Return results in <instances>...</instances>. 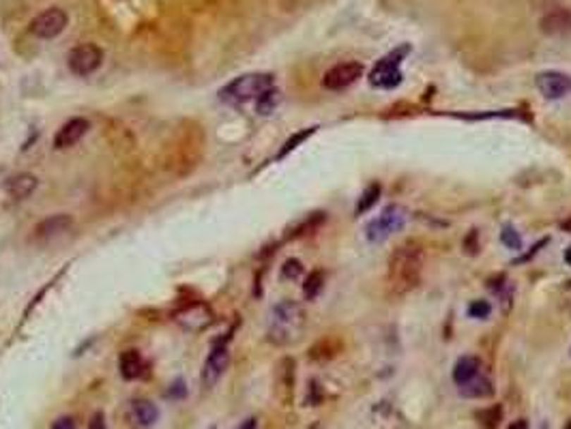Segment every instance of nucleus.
Returning <instances> with one entry per match:
<instances>
[{"label": "nucleus", "instance_id": "nucleus-33", "mask_svg": "<svg viewBox=\"0 0 571 429\" xmlns=\"http://www.w3.org/2000/svg\"><path fill=\"white\" fill-rule=\"evenodd\" d=\"M565 262H567V264L571 266V245H569V247L565 249Z\"/></svg>", "mask_w": 571, "mask_h": 429}, {"label": "nucleus", "instance_id": "nucleus-1", "mask_svg": "<svg viewBox=\"0 0 571 429\" xmlns=\"http://www.w3.org/2000/svg\"><path fill=\"white\" fill-rule=\"evenodd\" d=\"M423 266V251L417 243H406L391 254L389 285L395 294H406L419 283Z\"/></svg>", "mask_w": 571, "mask_h": 429}, {"label": "nucleus", "instance_id": "nucleus-5", "mask_svg": "<svg viewBox=\"0 0 571 429\" xmlns=\"http://www.w3.org/2000/svg\"><path fill=\"white\" fill-rule=\"evenodd\" d=\"M408 52H410V45H402V47H395L385 58H380L369 73V84L376 88H395L402 82L400 65Z\"/></svg>", "mask_w": 571, "mask_h": 429}, {"label": "nucleus", "instance_id": "nucleus-30", "mask_svg": "<svg viewBox=\"0 0 571 429\" xmlns=\"http://www.w3.org/2000/svg\"><path fill=\"white\" fill-rule=\"evenodd\" d=\"M507 429H529V423L524 418H520V421H513Z\"/></svg>", "mask_w": 571, "mask_h": 429}, {"label": "nucleus", "instance_id": "nucleus-27", "mask_svg": "<svg viewBox=\"0 0 571 429\" xmlns=\"http://www.w3.org/2000/svg\"><path fill=\"white\" fill-rule=\"evenodd\" d=\"M185 393H187L185 385L180 383V380H176V383L168 389L166 397H170V399H180V397H185Z\"/></svg>", "mask_w": 571, "mask_h": 429}, {"label": "nucleus", "instance_id": "nucleus-28", "mask_svg": "<svg viewBox=\"0 0 571 429\" xmlns=\"http://www.w3.org/2000/svg\"><path fill=\"white\" fill-rule=\"evenodd\" d=\"M88 429H106V418L102 412H94L90 423H88Z\"/></svg>", "mask_w": 571, "mask_h": 429}, {"label": "nucleus", "instance_id": "nucleus-4", "mask_svg": "<svg viewBox=\"0 0 571 429\" xmlns=\"http://www.w3.org/2000/svg\"><path fill=\"white\" fill-rule=\"evenodd\" d=\"M406 221H408L406 211L402 206H398V204H389L376 219H372L367 223V228H365L367 241L369 243H385L389 236L404 230Z\"/></svg>", "mask_w": 571, "mask_h": 429}, {"label": "nucleus", "instance_id": "nucleus-3", "mask_svg": "<svg viewBox=\"0 0 571 429\" xmlns=\"http://www.w3.org/2000/svg\"><path fill=\"white\" fill-rule=\"evenodd\" d=\"M275 86V77L271 73H245L234 77L219 90V99L228 106H243L256 101L260 94Z\"/></svg>", "mask_w": 571, "mask_h": 429}, {"label": "nucleus", "instance_id": "nucleus-20", "mask_svg": "<svg viewBox=\"0 0 571 429\" xmlns=\"http://www.w3.org/2000/svg\"><path fill=\"white\" fill-rule=\"evenodd\" d=\"M380 194H383V189H380V185L378 182H374V185H369L365 192L361 194V198H359V204H357V215H363V213H367L376 202H378V198H380Z\"/></svg>", "mask_w": 571, "mask_h": 429}, {"label": "nucleus", "instance_id": "nucleus-35", "mask_svg": "<svg viewBox=\"0 0 571 429\" xmlns=\"http://www.w3.org/2000/svg\"><path fill=\"white\" fill-rule=\"evenodd\" d=\"M569 288H571V281H569Z\"/></svg>", "mask_w": 571, "mask_h": 429}, {"label": "nucleus", "instance_id": "nucleus-8", "mask_svg": "<svg viewBox=\"0 0 571 429\" xmlns=\"http://www.w3.org/2000/svg\"><path fill=\"white\" fill-rule=\"evenodd\" d=\"M363 65L361 63H342L331 67L324 77H322V86L329 90H344L348 86H352L357 80L363 77Z\"/></svg>", "mask_w": 571, "mask_h": 429}, {"label": "nucleus", "instance_id": "nucleus-14", "mask_svg": "<svg viewBox=\"0 0 571 429\" xmlns=\"http://www.w3.org/2000/svg\"><path fill=\"white\" fill-rule=\"evenodd\" d=\"M539 28H541V32L548 35V37H558V35L571 32V11H567V9L550 11L548 15L541 18Z\"/></svg>", "mask_w": 571, "mask_h": 429}, {"label": "nucleus", "instance_id": "nucleus-25", "mask_svg": "<svg viewBox=\"0 0 571 429\" xmlns=\"http://www.w3.org/2000/svg\"><path fill=\"white\" fill-rule=\"evenodd\" d=\"M301 275H303V264H301L297 258H290V260H286V262H283V266H281V277H283V279L295 281V279H299Z\"/></svg>", "mask_w": 571, "mask_h": 429}, {"label": "nucleus", "instance_id": "nucleus-26", "mask_svg": "<svg viewBox=\"0 0 571 429\" xmlns=\"http://www.w3.org/2000/svg\"><path fill=\"white\" fill-rule=\"evenodd\" d=\"M492 313V305L488 301H472L468 305V316L470 318H477V320H484Z\"/></svg>", "mask_w": 571, "mask_h": 429}, {"label": "nucleus", "instance_id": "nucleus-10", "mask_svg": "<svg viewBox=\"0 0 571 429\" xmlns=\"http://www.w3.org/2000/svg\"><path fill=\"white\" fill-rule=\"evenodd\" d=\"M535 84L546 99H563L571 92V77L563 71H541L535 77Z\"/></svg>", "mask_w": 571, "mask_h": 429}, {"label": "nucleus", "instance_id": "nucleus-17", "mask_svg": "<svg viewBox=\"0 0 571 429\" xmlns=\"http://www.w3.org/2000/svg\"><path fill=\"white\" fill-rule=\"evenodd\" d=\"M131 416L140 427H151L159 418V408L149 399H135L131 402Z\"/></svg>", "mask_w": 571, "mask_h": 429}, {"label": "nucleus", "instance_id": "nucleus-16", "mask_svg": "<svg viewBox=\"0 0 571 429\" xmlns=\"http://www.w3.org/2000/svg\"><path fill=\"white\" fill-rule=\"evenodd\" d=\"M118 367H121V375L125 380H135L145 373L147 363L142 359V354L137 350H125L118 359Z\"/></svg>", "mask_w": 571, "mask_h": 429}, {"label": "nucleus", "instance_id": "nucleus-22", "mask_svg": "<svg viewBox=\"0 0 571 429\" xmlns=\"http://www.w3.org/2000/svg\"><path fill=\"white\" fill-rule=\"evenodd\" d=\"M322 285H324V273L322 271H314L312 275H307L305 283H303V294L305 299H316L322 290Z\"/></svg>", "mask_w": 571, "mask_h": 429}, {"label": "nucleus", "instance_id": "nucleus-31", "mask_svg": "<svg viewBox=\"0 0 571 429\" xmlns=\"http://www.w3.org/2000/svg\"><path fill=\"white\" fill-rule=\"evenodd\" d=\"M256 425H258V423H256V418H247V421H245V423H243L239 429H256Z\"/></svg>", "mask_w": 571, "mask_h": 429}, {"label": "nucleus", "instance_id": "nucleus-24", "mask_svg": "<svg viewBox=\"0 0 571 429\" xmlns=\"http://www.w3.org/2000/svg\"><path fill=\"white\" fill-rule=\"evenodd\" d=\"M501 241H503V245L505 247H509V249H520L522 247V238H520V232H515V228L511 225V223H507V225H503V230H501Z\"/></svg>", "mask_w": 571, "mask_h": 429}, {"label": "nucleus", "instance_id": "nucleus-6", "mask_svg": "<svg viewBox=\"0 0 571 429\" xmlns=\"http://www.w3.org/2000/svg\"><path fill=\"white\" fill-rule=\"evenodd\" d=\"M104 63V50L94 43H80L67 56L69 71L78 77H86L94 73Z\"/></svg>", "mask_w": 571, "mask_h": 429}, {"label": "nucleus", "instance_id": "nucleus-13", "mask_svg": "<svg viewBox=\"0 0 571 429\" xmlns=\"http://www.w3.org/2000/svg\"><path fill=\"white\" fill-rule=\"evenodd\" d=\"M39 180L35 174H28V172H20V174H13L5 180V192L13 198V200H26L35 189H37Z\"/></svg>", "mask_w": 571, "mask_h": 429}, {"label": "nucleus", "instance_id": "nucleus-12", "mask_svg": "<svg viewBox=\"0 0 571 429\" xmlns=\"http://www.w3.org/2000/svg\"><path fill=\"white\" fill-rule=\"evenodd\" d=\"M90 129V123L86 120V118H71V120H67L59 131H56V135H54V147L59 149V151H63V149H69V147H75L78 142L86 135V131Z\"/></svg>", "mask_w": 571, "mask_h": 429}, {"label": "nucleus", "instance_id": "nucleus-19", "mask_svg": "<svg viewBox=\"0 0 571 429\" xmlns=\"http://www.w3.org/2000/svg\"><path fill=\"white\" fill-rule=\"evenodd\" d=\"M279 101H281V92L273 86L271 90H266L264 94H260V97L256 99V110H258V114L269 116L271 112H275Z\"/></svg>", "mask_w": 571, "mask_h": 429}, {"label": "nucleus", "instance_id": "nucleus-23", "mask_svg": "<svg viewBox=\"0 0 571 429\" xmlns=\"http://www.w3.org/2000/svg\"><path fill=\"white\" fill-rule=\"evenodd\" d=\"M314 133H316V127H309V129H303V131L295 133V135H293V137H290V139L283 144V149L279 151V155H277V157H286L288 153H293V151H295L299 144H303V142H305L309 135H314Z\"/></svg>", "mask_w": 571, "mask_h": 429}, {"label": "nucleus", "instance_id": "nucleus-15", "mask_svg": "<svg viewBox=\"0 0 571 429\" xmlns=\"http://www.w3.org/2000/svg\"><path fill=\"white\" fill-rule=\"evenodd\" d=\"M481 371V361L477 356H462L455 367H453V380L458 387H464L468 385L470 380H474Z\"/></svg>", "mask_w": 571, "mask_h": 429}, {"label": "nucleus", "instance_id": "nucleus-29", "mask_svg": "<svg viewBox=\"0 0 571 429\" xmlns=\"http://www.w3.org/2000/svg\"><path fill=\"white\" fill-rule=\"evenodd\" d=\"M52 429H75V423H73V421H71L69 416H63V418L54 421Z\"/></svg>", "mask_w": 571, "mask_h": 429}, {"label": "nucleus", "instance_id": "nucleus-34", "mask_svg": "<svg viewBox=\"0 0 571 429\" xmlns=\"http://www.w3.org/2000/svg\"><path fill=\"white\" fill-rule=\"evenodd\" d=\"M565 429H571V423H569V425H567V427H565Z\"/></svg>", "mask_w": 571, "mask_h": 429}, {"label": "nucleus", "instance_id": "nucleus-2", "mask_svg": "<svg viewBox=\"0 0 571 429\" xmlns=\"http://www.w3.org/2000/svg\"><path fill=\"white\" fill-rule=\"evenodd\" d=\"M305 322V311L299 303L286 299L277 303L271 311V328H269V340L273 344H288L295 337H299V332Z\"/></svg>", "mask_w": 571, "mask_h": 429}, {"label": "nucleus", "instance_id": "nucleus-32", "mask_svg": "<svg viewBox=\"0 0 571 429\" xmlns=\"http://www.w3.org/2000/svg\"><path fill=\"white\" fill-rule=\"evenodd\" d=\"M560 228H563L565 232H571V217H569V219H565V221L560 223Z\"/></svg>", "mask_w": 571, "mask_h": 429}, {"label": "nucleus", "instance_id": "nucleus-7", "mask_svg": "<svg viewBox=\"0 0 571 429\" xmlns=\"http://www.w3.org/2000/svg\"><path fill=\"white\" fill-rule=\"evenodd\" d=\"M67 24H69V15L63 9L52 7V9L41 11L30 22V32L37 39H54V37H59L67 28Z\"/></svg>", "mask_w": 571, "mask_h": 429}, {"label": "nucleus", "instance_id": "nucleus-21", "mask_svg": "<svg viewBox=\"0 0 571 429\" xmlns=\"http://www.w3.org/2000/svg\"><path fill=\"white\" fill-rule=\"evenodd\" d=\"M477 418H479V425L484 429H496L501 425V421H503V408L501 406H490L486 410H479Z\"/></svg>", "mask_w": 571, "mask_h": 429}, {"label": "nucleus", "instance_id": "nucleus-11", "mask_svg": "<svg viewBox=\"0 0 571 429\" xmlns=\"http://www.w3.org/2000/svg\"><path fill=\"white\" fill-rule=\"evenodd\" d=\"M228 363H230V352H228V348L223 344L215 346L209 352V356L204 361V367H202V373H200V383H202L204 389H213L217 385V380L226 371Z\"/></svg>", "mask_w": 571, "mask_h": 429}, {"label": "nucleus", "instance_id": "nucleus-18", "mask_svg": "<svg viewBox=\"0 0 571 429\" xmlns=\"http://www.w3.org/2000/svg\"><path fill=\"white\" fill-rule=\"evenodd\" d=\"M460 393H462L464 397H490V395L494 393V389H492V383H490V380L477 375L474 380H470L468 385L460 387Z\"/></svg>", "mask_w": 571, "mask_h": 429}, {"label": "nucleus", "instance_id": "nucleus-9", "mask_svg": "<svg viewBox=\"0 0 571 429\" xmlns=\"http://www.w3.org/2000/svg\"><path fill=\"white\" fill-rule=\"evenodd\" d=\"M71 228H73V217L59 213V215H52V217L39 221L32 236H35L37 243H52V241H56V238L65 236Z\"/></svg>", "mask_w": 571, "mask_h": 429}]
</instances>
